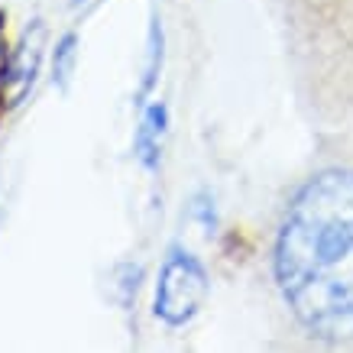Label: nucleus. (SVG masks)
I'll list each match as a JSON object with an SVG mask.
<instances>
[{
	"instance_id": "obj_1",
	"label": "nucleus",
	"mask_w": 353,
	"mask_h": 353,
	"mask_svg": "<svg viewBox=\"0 0 353 353\" xmlns=\"http://www.w3.org/2000/svg\"><path fill=\"white\" fill-rule=\"evenodd\" d=\"M292 321L321 343H353V165H324L292 192L272 243Z\"/></svg>"
},
{
	"instance_id": "obj_2",
	"label": "nucleus",
	"mask_w": 353,
	"mask_h": 353,
	"mask_svg": "<svg viewBox=\"0 0 353 353\" xmlns=\"http://www.w3.org/2000/svg\"><path fill=\"white\" fill-rule=\"evenodd\" d=\"M204 299H208V272L201 259L175 246L159 269L156 299H152L156 318L169 327H185L201 311Z\"/></svg>"
},
{
	"instance_id": "obj_3",
	"label": "nucleus",
	"mask_w": 353,
	"mask_h": 353,
	"mask_svg": "<svg viewBox=\"0 0 353 353\" xmlns=\"http://www.w3.org/2000/svg\"><path fill=\"white\" fill-rule=\"evenodd\" d=\"M169 133V108L165 104H150L139 114V127L133 133V156L146 172H156L162 162V146Z\"/></svg>"
},
{
	"instance_id": "obj_4",
	"label": "nucleus",
	"mask_w": 353,
	"mask_h": 353,
	"mask_svg": "<svg viewBox=\"0 0 353 353\" xmlns=\"http://www.w3.org/2000/svg\"><path fill=\"white\" fill-rule=\"evenodd\" d=\"M162 62H165V32H162L159 17H152L150 36H146V65H143V81H139V91H137V108H146L150 94L156 91Z\"/></svg>"
},
{
	"instance_id": "obj_5",
	"label": "nucleus",
	"mask_w": 353,
	"mask_h": 353,
	"mask_svg": "<svg viewBox=\"0 0 353 353\" xmlns=\"http://www.w3.org/2000/svg\"><path fill=\"white\" fill-rule=\"evenodd\" d=\"M75 59H78V32H65L52 52V81L55 88H68L72 75H75Z\"/></svg>"
},
{
	"instance_id": "obj_6",
	"label": "nucleus",
	"mask_w": 353,
	"mask_h": 353,
	"mask_svg": "<svg viewBox=\"0 0 353 353\" xmlns=\"http://www.w3.org/2000/svg\"><path fill=\"white\" fill-rule=\"evenodd\" d=\"M78 3H85V0H72V7H78Z\"/></svg>"
}]
</instances>
